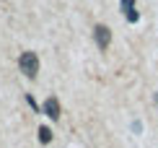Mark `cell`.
Masks as SVG:
<instances>
[{
  "mask_svg": "<svg viewBox=\"0 0 158 148\" xmlns=\"http://www.w3.org/2000/svg\"><path fill=\"white\" fill-rule=\"evenodd\" d=\"M42 109H44V114H47L49 120H57V117H60V102H57L55 96H49L47 102H44Z\"/></svg>",
  "mask_w": 158,
  "mask_h": 148,
  "instance_id": "cell-3",
  "label": "cell"
},
{
  "mask_svg": "<svg viewBox=\"0 0 158 148\" xmlns=\"http://www.w3.org/2000/svg\"><path fill=\"white\" fill-rule=\"evenodd\" d=\"M122 8H124V13H135V5H132V0H122Z\"/></svg>",
  "mask_w": 158,
  "mask_h": 148,
  "instance_id": "cell-5",
  "label": "cell"
},
{
  "mask_svg": "<svg viewBox=\"0 0 158 148\" xmlns=\"http://www.w3.org/2000/svg\"><path fill=\"white\" fill-rule=\"evenodd\" d=\"M18 68H21V73L26 78H34L39 73V57H36V52H23V55L18 57Z\"/></svg>",
  "mask_w": 158,
  "mask_h": 148,
  "instance_id": "cell-1",
  "label": "cell"
},
{
  "mask_svg": "<svg viewBox=\"0 0 158 148\" xmlns=\"http://www.w3.org/2000/svg\"><path fill=\"white\" fill-rule=\"evenodd\" d=\"M39 140H42V143H49V140H52V133H49V127H39Z\"/></svg>",
  "mask_w": 158,
  "mask_h": 148,
  "instance_id": "cell-4",
  "label": "cell"
},
{
  "mask_svg": "<svg viewBox=\"0 0 158 148\" xmlns=\"http://www.w3.org/2000/svg\"><path fill=\"white\" fill-rule=\"evenodd\" d=\"M94 39H96L98 50H106V47L111 44V31H109V26H96V29H94Z\"/></svg>",
  "mask_w": 158,
  "mask_h": 148,
  "instance_id": "cell-2",
  "label": "cell"
}]
</instances>
